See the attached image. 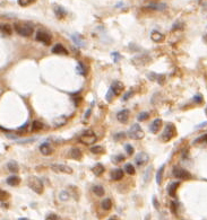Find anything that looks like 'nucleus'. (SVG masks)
Here are the masks:
<instances>
[{"mask_svg": "<svg viewBox=\"0 0 207 220\" xmlns=\"http://www.w3.org/2000/svg\"><path fill=\"white\" fill-rule=\"evenodd\" d=\"M52 52L56 53V54H63V55H68L69 52L66 49L65 46H62L61 44H56L53 48H52Z\"/></svg>", "mask_w": 207, "mask_h": 220, "instance_id": "17", "label": "nucleus"}, {"mask_svg": "<svg viewBox=\"0 0 207 220\" xmlns=\"http://www.w3.org/2000/svg\"><path fill=\"white\" fill-rule=\"evenodd\" d=\"M161 127H162V120L161 118H156V120H154V122L152 123V125H151V131L153 133H157L160 131Z\"/></svg>", "mask_w": 207, "mask_h": 220, "instance_id": "21", "label": "nucleus"}, {"mask_svg": "<svg viewBox=\"0 0 207 220\" xmlns=\"http://www.w3.org/2000/svg\"><path fill=\"white\" fill-rule=\"evenodd\" d=\"M194 101L196 102V103H198V104H200V103H203V96H201L200 94H198V95H196V96L194 97Z\"/></svg>", "mask_w": 207, "mask_h": 220, "instance_id": "44", "label": "nucleus"}, {"mask_svg": "<svg viewBox=\"0 0 207 220\" xmlns=\"http://www.w3.org/2000/svg\"><path fill=\"white\" fill-rule=\"evenodd\" d=\"M6 195H7V196H8V193H6V192H5V191H1V200H4V199H5V196H6Z\"/></svg>", "mask_w": 207, "mask_h": 220, "instance_id": "50", "label": "nucleus"}, {"mask_svg": "<svg viewBox=\"0 0 207 220\" xmlns=\"http://www.w3.org/2000/svg\"><path fill=\"white\" fill-rule=\"evenodd\" d=\"M110 176H111L113 181H120L121 178L123 177V170L121 168H114L111 172Z\"/></svg>", "mask_w": 207, "mask_h": 220, "instance_id": "15", "label": "nucleus"}, {"mask_svg": "<svg viewBox=\"0 0 207 220\" xmlns=\"http://www.w3.org/2000/svg\"><path fill=\"white\" fill-rule=\"evenodd\" d=\"M163 172H164V165L163 166H161L160 167V169L157 170V173H156V183L160 185L161 183H162V176H163Z\"/></svg>", "mask_w": 207, "mask_h": 220, "instance_id": "29", "label": "nucleus"}, {"mask_svg": "<svg viewBox=\"0 0 207 220\" xmlns=\"http://www.w3.org/2000/svg\"><path fill=\"white\" fill-rule=\"evenodd\" d=\"M148 8L162 11V10H165V9H166V4H164V2H157V1H152V2L148 4Z\"/></svg>", "mask_w": 207, "mask_h": 220, "instance_id": "13", "label": "nucleus"}, {"mask_svg": "<svg viewBox=\"0 0 207 220\" xmlns=\"http://www.w3.org/2000/svg\"><path fill=\"white\" fill-rule=\"evenodd\" d=\"M123 159H125V156H123V155H117V156H113L112 157V163L119 164V163H121Z\"/></svg>", "mask_w": 207, "mask_h": 220, "instance_id": "36", "label": "nucleus"}, {"mask_svg": "<svg viewBox=\"0 0 207 220\" xmlns=\"http://www.w3.org/2000/svg\"><path fill=\"white\" fill-rule=\"evenodd\" d=\"M79 140L84 144H93L96 141V135L92 130H87L83 135H80Z\"/></svg>", "mask_w": 207, "mask_h": 220, "instance_id": "5", "label": "nucleus"}, {"mask_svg": "<svg viewBox=\"0 0 207 220\" xmlns=\"http://www.w3.org/2000/svg\"><path fill=\"white\" fill-rule=\"evenodd\" d=\"M35 40H36L37 42L44 43L45 45H49L52 41V37L48 32H42V31H40V32H37L36 35H35Z\"/></svg>", "mask_w": 207, "mask_h": 220, "instance_id": "8", "label": "nucleus"}, {"mask_svg": "<svg viewBox=\"0 0 207 220\" xmlns=\"http://www.w3.org/2000/svg\"><path fill=\"white\" fill-rule=\"evenodd\" d=\"M125 149H126V151H127V153H128L129 156H131V155L134 153V147H132L131 144H125Z\"/></svg>", "mask_w": 207, "mask_h": 220, "instance_id": "39", "label": "nucleus"}, {"mask_svg": "<svg viewBox=\"0 0 207 220\" xmlns=\"http://www.w3.org/2000/svg\"><path fill=\"white\" fill-rule=\"evenodd\" d=\"M177 203L175 202H171L170 203V207H171V209H172V212L173 213H177Z\"/></svg>", "mask_w": 207, "mask_h": 220, "instance_id": "47", "label": "nucleus"}, {"mask_svg": "<svg viewBox=\"0 0 207 220\" xmlns=\"http://www.w3.org/2000/svg\"><path fill=\"white\" fill-rule=\"evenodd\" d=\"M178 187H179V182H173V183H171L170 185L168 186V193H169V195L174 198Z\"/></svg>", "mask_w": 207, "mask_h": 220, "instance_id": "22", "label": "nucleus"}, {"mask_svg": "<svg viewBox=\"0 0 207 220\" xmlns=\"http://www.w3.org/2000/svg\"><path fill=\"white\" fill-rule=\"evenodd\" d=\"M18 220H30V219H27V218H19Z\"/></svg>", "mask_w": 207, "mask_h": 220, "instance_id": "55", "label": "nucleus"}, {"mask_svg": "<svg viewBox=\"0 0 207 220\" xmlns=\"http://www.w3.org/2000/svg\"><path fill=\"white\" fill-rule=\"evenodd\" d=\"M33 2H34L33 0H19V1H18V4H19L20 6H23V7H25V6H28V5L33 4Z\"/></svg>", "mask_w": 207, "mask_h": 220, "instance_id": "41", "label": "nucleus"}, {"mask_svg": "<svg viewBox=\"0 0 207 220\" xmlns=\"http://www.w3.org/2000/svg\"><path fill=\"white\" fill-rule=\"evenodd\" d=\"M92 170H93V173H94V175H96V176H101L102 174L104 173V166L102 165V164H96L94 167L92 168Z\"/></svg>", "mask_w": 207, "mask_h": 220, "instance_id": "24", "label": "nucleus"}, {"mask_svg": "<svg viewBox=\"0 0 207 220\" xmlns=\"http://www.w3.org/2000/svg\"><path fill=\"white\" fill-rule=\"evenodd\" d=\"M111 57H112L113 59H114V61L117 62V61H119V59H121V55L118 53V52H113L112 54H111Z\"/></svg>", "mask_w": 207, "mask_h": 220, "instance_id": "45", "label": "nucleus"}, {"mask_svg": "<svg viewBox=\"0 0 207 220\" xmlns=\"http://www.w3.org/2000/svg\"><path fill=\"white\" fill-rule=\"evenodd\" d=\"M53 9H54V14H56L57 18H59V19L63 18V17L67 15V11L65 10V8L61 7V6H59V5H54Z\"/></svg>", "mask_w": 207, "mask_h": 220, "instance_id": "14", "label": "nucleus"}, {"mask_svg": "<svg viewBox=\"0 0 207 220\" xmlns=\"http://www.w3.org/2000/svg\"><path fill=\"white\" fill-rule=\"evenodd\" d=\"M27 127H28V123H25V124H23L22 127L19 128V130H24V129H26Z\"/></svg>", "mask_w": 207, "mask_h": 220, "instance_id": "51", "label": "nucleus"}, {"mask_svg": "<svg viewBox=\"0 0 207 220\" xmlns=\"http://www.w3.org/2000/svg\"><path fill=\"white\" fill-rule=\"evenodd\" d=\"M1 33L2 35H10L11 34V27L8 24H1Z\"/></svg>", "mask_w": 207, "mask_h": 220, "instance_id": "32", "label": "nucleus"}, {"mask_svg": "<svg viewBox=\"0 0 207 220\" xmlns=\"http://www.w3.org/2000/svg\"><path fill=\"white\" fill-rule=\"evenodd\" d=\"M70 156H71V158H73V159L79 160V159H82L83 153H82V151H80L78 148H73V149L70 150Z\"/></svg>", "mask_w": 207, "mask_h": 220, "instance_id": "23", "label": "nucleus"}, {"mask_svg": "<svg viewBox=\"0 0 207 220\" xmlns=\"http://www.w3.org/2000/svg\"><path fill=\"white\" fill-rule=\"evenodd\" d=\"M197 142H207V135H201V137H199L198 139H196L195 144H197Z\"/></svg>", "mask_w": 207, "mask_h": 220, "instance_id": "43", "label": "nucleus"}, {"mask_svg": "<svg viewBox=\"0 0 207 220\" xmlns=\"http://www.w3.org/2000/svg\"><path fill=\"white\" fill-rule=\"evenodd\" d=\"M110 89H111V92L113 93V95L114 96H119L122 92H123V89H125V86H123V84L121 83V81H113L112 85H111V87H110Z\"/></svg>", "mask_w": 207, "mask_h": 220, "instance_id": "11", "label": "nucleus"}, {"mask_svg": "<svg viewBox=\"0 0 207 220\" xmlns=\"http://www.w3.org/2000/svg\"><path fill=\"white\" fill-rule=\"evenodd\" d=\"M113 97H115V96L113 95V93L111 92V89H109V90H108V93H106V96H105V99H106V102L111 103L112 99H113Z\"/></svg>", "mask_w": 207, "mask_h": 220, "instance_id": "38", "label": "nucleus"}, {"mask_svg": "<svg viewBox=\"0 0 207 220\" xmlns=\"http://www.w3.org/2000/svg\"><path fill=\"white\" fill-rule=\"evenodd\" d=\"M131 95H132V90H129V92H127V93L125 94V96L122 97V99H123V101H127V99H129Z\"/></svg>", "mask_w": 207, "mask_h": 220, "instance_id": "46", "label": "nucleus"}, {"mask_svg": "<svg viewBox=\"0 0 207 220\" xmlns=\"http://www.w3.org/2000/svg\"><path fill=\"white\" fill-rule=\"evenodd\" d=\"M89 115H91V110H88L86 112V114H85V118H87L88 116H89Z\"/></svg>", "mask_w": 207, "mask_h": 220, "instance_id": "52", "label": "nucleus"}, {"mask_svg": "<svg viewBox=\"0 0 207 220\" xmlns=\"http://www.w3.org/2000/svg\"><path fill=\"white\" fill-rule=\"evenodd\" d=\"M181 27H182V26L180 25V24L178 25V23H177V25H175V26H173V29H175V28H181Z\"/></svg>", "mask_w": 207, "mask_h": 220, "instance_id": "53", "label": "nucleus"}, {"mask_svg": "<svg viewBox=\"0 0 207 220\" xmlns=\"http://www.w3.org/2000/svg\"><path fill=\"white\" fill-rule=\"evenodd\" d=\"M109 220H117V219H115V218H110Z\"/></svg>", "mask_w": 207, "mask_h": 220, "instance_id": "56", "label": "nucleus"}, {"mask_svg": "<svg viewBox=\"0 0 207 220\" xmlns=\"http://www.w3.org/2000/svg\"><path fill=\"white\" fill-rule=\"evenodd\" d=\"M66 122H67V118L66 116H59V118L53 120V127L58 128L61 127V125H65Z\"/></svg>", "mask_w": 207, "mask_h": 220, "instance_id": "25", "label": "nucleus"}, {"mask_svg": "<svg viewBox=\"0 0 207 220\" xmlns=\"http://www.w3.org/2000/svg\"><path fill=\"white\" fill-rule=\"evenodd\" d=\"M149 61H151L149 55H147L145 53H144V54H140V55H137V57H135V58L131 59V62H132L135 66H137V67L146 66L147 63H149Z\"/></svg>", "mask_w": 207, "mask_h": 220, "instance_id": "7", "label": "nucleus"}, {"mask_svg": "<svg viewBox=\"0 0 207 220\" xmlns=\"http://www.w3.org/2000/svg\"><path fill=\"white\" fill-rule=\"evenodd\" d=\"M43 123L40 122V121H33L32 123V131H40L43 129Z\"/></svg>", "mask_w": 207, "mask_h": 220, "instance_id": "30", "label": "nucleus"}, {"mask_svg": "<svg viewBox=\"0 0 207 220\" xmlns=\"http://www.w3.org/2000/svg\"><path fill=\"white\" fill-rule=\"evenodd\" d=\"M101 205H102V209H103V210L109 211V210L112 208V201H111L110 199H104L103 201H102V203H101Z\"/></svg>", "mask_w": 207, "mask_h": 220, "instance_id": "28", "label": "nucleus"}, {"mask_svg": "<svg viewBox=\"0 0 207 220\" xmlns=\"http://www.w3.org/2000/svg\"><path fill=\"white\" fill-rule=\"evenodd\" d=\"M173 176L179 179H189L191 178V174H190L188 170H186L184 168H181V167H174L172 172Z\"/></svg>", "mask_w": 207, "mask_h": 220, "instance_id": "6", "label": "nucleus"}, {"mask_svg": "<svg viewBox=\"0 0 207 220\" xmlns=\"http://www.w3.org/2000/svg\"><path fill=\"white\" fill-rule=\"evenodd\" d=\"M59 198H60V200H62V201H67V200L69 199L68 192H66V191H62V192H60Z\"/></svg>", "mask_w": 207, "mask_h": 220, "instance_id": "40", "label": "nucleus"}, {"mask_svg": "<svg viewBox=\"0 0 207 220\" xmlns=\"http://www.w3.org/2000/svg\"><path fill=\"white\" fill-rule=\"evenodd\" d=\"M148 160H149V156L147 155L146 152H139V153H137L136 155V157H135V163H136V165L137 166H145L147 163H148Z\"/></svg>", "mask_w": 207, "mask_h": 220, "instance_id": "9", "label": "nucleus"}, {"mask_svg": "<svg viewBox=\"0 0 207 220\" xmlns=\"http://www.w3.org/2000/svg\"><path fill=\"white\" fill-rule=\"evenodd\" d=\"M57 219H58V217H57L54 213H51V214H49V216L46 217L45 220H57Z\"/></svg>", "mask_w": 207, "mask_h": 220, "instance_id": "48", "label": "nucleus"}, {"mask_svg": "<svg viewBox=\"0 0 207 220\" xmlns=\"http://www.w3.org/2000/svg\"><path fill=\"white\" fill-rule=\"evenodd\" d=\"M6 183L10 186H17L20 184V177L17 175H13V176H9L6 179Z\"/></svg>", "mask_w": 207, "mask_h": 220, "instance_id": "18", "label": "nucleus"}, {"mask_svg": "<svg viewBox=\"0 0 207 220\" xmlns=\"http://www.w3.org/2000/svg\"><path fill=\"white\" fill-rule=\"evenodd\" d=\"M51 169L58 173H65V174H71L73 173V168H70L67 165L63 164H52Z\"/></svg>", "mask_w": 207, "mask_h": 220, "instance_id": "10", "label": "nucleus"}, {"mask_svg": "<svg viewBox=\"0 0 207 220\" xmlns=\"http://www.w3.org/2000/svg\"><path fill=\"white\" fill-rule=\"evenodd\" d=\"M128 135H129L130 139H134V140H142L144 138V131L143 129L140 128V125L138 123H135L130 127L129 131H128Z\"/></svg>", "mask_w": 207, "mask_h": 220, "instance_id": "3", "label": "nucleus"}, {"mask_svg": "<svg viewBox=\"0 0 207 220\" xmlns=\"http://www.w3.org/2000/svg\"><path fill=\"white\" fill-rule=\"evenodd\" d=\"M40 151L44 156H49V155H51L53 150H52L51 146L48 144V142H44V144H42L40 146Z\"/></svg>", "mask_w": 207, "mask_h": 220, "instance_id": "19", "label": "nucleus"}, {"mask_svg": "<svg viewBox=\"0 0 207 220\" xmlns=\"http://www.w3.org/2000/svg\"><path fill=\"white\" fill-rule=\"evenodd\" d=\"M70 37H71V40L75 42V44L78 45L79 48H85V46H86L85 41H84V40L80 37V35H79V34H73Z\"/></svg>", "mask_w": 207, "mask_h": 220, "instance_id": "16", "label": "nucleus"}, {"mask_svg": "<svg viewBox=\"0 0 207 220\" xmlns=\"http://www.w3.org/2000/svg\"><path fill=\"white\" fill-rule=\"evenodd\" d=\"M123 168H125V172L127 174H129V175H134L135 174V168H134V166L131 164H126Z\"/></svg>", "mask_w": 207, "mask_h": 220, "instance_id": "34", "label": "nucleus"}, {"mask_svg": "<svg viewBox=\"0 0 207 220\" xmlns=\"http://www.w3.org/2000/svg\"><path fill=\"white\" fill-rule=\"evenodd\" d=\"M27 184L30 186L31 190H33L35 193L37 194H42L43 193V183L40 178L35 177V176H31L27 181Z\"/></svg>", "mask_w": 207, "mask_h": 220, "instance_id": "2", "label": "nucleus"}, {"mask_svg": "<svg viewBox=\"0 0 207 220\" xmlns=\"http://www.w3.org/2000/svg\"><path fill=\"white\" fill-rule=\"evenodd\" d=\"M204 40H205V42L207 43V34L205 35V36H204Z\"/></svg>", "mask_w": 207, "mask_h": 220, "instance_id": "54", "label": "nucleus"}, {"mask_svg": "<svg viewBox=\"0 0 207 220\" xmlns=\"http://www.w3.org/2000/svg\"><path fill=\"white\" fill-rule=\"evenodd\" d=\"M7 168H8L9 172L11 173H17L18 172V164L15 160H10L7 164Z\"/></svg>", "mask_w": 207, "mask_h": 220, "instance_id": "26", "label": "nucleus"}, {"mask_svg": "<svg viewBox=\"0 0 207 220\" xmlns=\"http://www.w3.org/2000/svg\"><path fill=\"white\" fill-rule=\"evenodd\" d=\"M91 151L93 152V153L101 155V153H103L104 152V148L102 147V146H94V147L91 148Z\"/></svg>", "mask_w": 207, "mask_h": 220, "instance_id": "33", "label": "nucleus"}, {"mask_svg": "<svg viewBox=\"0 0 207 220\" xmlns=\"http://www.w3.org/2000/svg\"><path fill=\"white\" fill-rule=\"evenodd\" d=\"M16 33H18L22 36H31L32 33L34 32V26L31 23H17L14 26Z\"/></svg>", "mask_w": 207, "mask_h": 220, "instance_id": "1", "label": "nucleus"}, {"mask_svg": "<svg viewBox=\"0 0 207 220\" xmlns=\"http://www.w3.org/2000/svg\"><path fill=\"white\" fill-rule=\"evenodd\" d=\"M92 191H93V193H94L96 196H102V195H104V188H103V186H101V185H94L93 188H92Z\"/></svg>", "mask_w": 207, "mask_h": 220, "instance_id": "27", "label": "nucleus"}, {"mask_svg": "<svg viewBox=\"0 0 207 220\" xmlns=\"http://www.w3.org/2000/svg\"><path fill=\"white\" fill-rule=\"evenodd\" d=\"M148 118H149V114H148L147 112H142V113L138 115V121H146Z\"/></svg>", "mask_w": 207, "mask_h": 220, "instance_id": "37", "label": "nucleus"}, {"mask_svg": "<svg viewBox=\"0 0 207 220\" xmlns=\"http://www.w3.org/2000/svg\"><path fill=\"white\" fill-rule=\"evenodd\" d=\"M153 203H154V207H155L156 210H158V202H157L155 196H153Z\"/></svg>", "mask_w": 207, "mask_h": 220, "instance_id": "49", "label": "nucleus"}, {"mask_svg": "<svg viewBox=\"0 0 207 220\" xmlns=\"http://www.w3.org/2000/svg\"><path fill=\"white\" fill-rule=\"evenodd\" d=\"M151 39H152L154 42L160 43V42H163L165 36H164L163 34L160 33V32H157V31H153V32L151 33Z\"/></svg>", "mask_w": 207, "mask_h": 220, "instance_id": "20", "label": "nucleus"}, {"mask_svg": "<svg viewBox=\"0 0 207 220\" xmlns=\"http://www.w3.org/2000/svg\"><path fill=\"white\" fill-rule=\"evenodd\" d=\"M129 115H130L129 110H122L117 114V118L121 123H126L129 120Z\"/></svg>", "mask_w": 207, "mask_h": 220, "instance_id": "12", "label": "nucleus"}, {"mask_svg": "<svg viewBox=\"0 0 207 220\" xmlns=\"http://www.w3.org/2000/svg\"><path fill=\"white\" fill-rule=\"evenodd\" d=\"M205 113H206V115H207V107L205 109Z\"/></svg>", "mask_w": 207, "mask_h": 220, "instance_id": "57", "label": "nucleus"}, {"mask_svg": "<svg viewBox=\"0 0 207 220\" xmlns=\"http://www.w3.org/2000/svg\"><path fill=\"white\" fill-rule=\"evenodd\" d=\"M175 132H177V130H175V127L173 125L172 123L166 124L165 128H164L163 132H162V135H161V140H162L163 142L170 141L173 137L175 135Z\"/></svg>", "mask_w": 207, "mask_h": 220, "instance_id": "4", "label": "nucleus"}, {"mask_svg": "<svg viewBox=\"0 0 207 220\" xmlns=\"http://www.w3.org/2000/svg\"><path fill=\"white\" fill-rule=\"evenodd\" d=\"M152 172H153V167H152V166L147 167L146 170H145V173H144V183H147V182L149 181L151 175H152Z\"/></svg>", "mask_w": 207, "mask_h": 220, "instance_id": "31", "label": "nucleus"}, {"mask_svg": "<svg viewBox=\"0 0 207 220\" xmlns=\"http://www.w3.org/2000/svg\"><path fill=\"white\" fill-rule=\"evenodd\" d=\"M125 138H126V133H125V132H120V133L114 135V140H115V141H119V140L125 139Z\"/></svg>", "mask_w": 207, "mask_h": 220, "instance_id": "42", "label": "nucleus"}, {"mask_svg": "<svg viewBox=\"0 0 207 220\" xmlns=\"http://www.w3.org/2000/svg\"><path fill=\"white\" fill-rule=\"evenodd\" d=\"M77 72L80 74V75H83V76H86V67H85L83 63H78Z\"/></svg>", "mask_w": 207, "mask_h": 220, "instance_id": "35", "label": "nucleus"}]
</instances>
